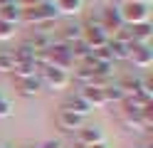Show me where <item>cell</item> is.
<instances>
[{"instance_id":"f546056e","label":"cell","mask_w":153,"mask_h":148,"mask_svg":"<svg viewBox=\"0 0 153 148\" xmlns=\"http://www.w3.org/2000/svg\"><path fill=\"white\" fill-rule=\"evenodd\" d=\"M0 148H3V146H0Z\"/></svg>"},{"instance_id":"d6986e66","label":"cell","mask_w":153,"mask_h":148,"mask_svg":"<svg viewBox=\"0 0 153 148\" xmlns=\"http://www.w3.org/2000/svg\"><path fill=\"white\" fill-rule=\"evenodd\" d=\"M119 86L123 89V94H126V96H133V94L143 91V79L141 77H123L121 82H119Z\"/></svg>"},{"instance_id":"ffe728a7","label":"cell","mask_w":153,"mask_h":148,"mask_svg":"<svg viewBox=\"0 0 153 148\" xmlns=\"http://www.w3.org/2000/svg\"><path fill=\"white\" fill-rule=\"evenodd\" d=\"M74 79L84 84H91L94 79V64H74Z\"/></svg>"},{"instance_id":"9a60e30c","label":"cell","mask_w":153,"mask_h":148,"mask_svg":"<svg viewBox=\"0 0 153 148\" xmlns=\"http://www.w3.org/2000/svg\"><path fill=\"white\" fill-rule=\"evenodd\" d=\"M0 22H7V25H20V7L15 3L10 5H0Z\"/></svg>"},{"instance_id":"7a4b0ae2","label":"cell","mask_w":153,"mask_h":148,"mask_svg":"<svg viewBox=\"0 0 153 148\" xmlns=\"http://www.w3.org/2000/svg\"><path fill=\"white\" fill-rule=\"evenodd\" d=\"M37 74H40L42 89H50V91H64V89H69V84H72V74L64 72V69L42 67Z\"/></svg>"},{"instance_id":"603a6c76","label":"cell","mask_w":153,"mask_h":148,"mask_svg":"<svg viewBox=\"0 0 153 148\" xmlns=\"http://www.w3.org/2000/svg\"><path fill=\"white\" fill-rule=\"evenodd\" d=\"M7 116H13V104H10V99L0 91V118H7Z\"/></svg>"},{"instance_id":"ac0fdd59","label":"cell","mask_w":153,"mask_h":148,"mask_svg":"<svg viewBox=\"0 0 153 148\" xmlns=\"http://www.w3.org/2000/svg\"><path fill=\"white\" fill-rule=\"evenodd\" d=\"M106 47L111 49V57H114V62H121V59H128L131 45H126V42H119V39H114V37H111Z\"/></svg>"},{"instance_id":"2e32d148","label":"cell","mask_w":153,"mask_h":148,"mask_svg":"<svg viewBox=\"0 0 153 148\" xmlns=\"http://www.w3.org/2000/svg\"><path fill=\"white\" fill-rule=\"evenodd\" d=\"M37 72H40L37 62H15V67H13L15 79H27V77H35Z\"/></svg>"},{"instance_id":"44dd1931","label":"cell","mask_w":153,"mask_h":148,"mask_svg":"<svg viewBox=\"0 0 153 148\" xmlns=\"http://www.w3.org/2000/svg\"><path fill=\"white\" fill-rule=\"evenodd\" d=\"M91 57H94V62H97V64H116V62H114V57H111V49H109V47L94 49Z\"/></svg>"},{"instance_id":"9c48e42d","label":"cell","mask_w":153,"mask_h":148,"mask_svg":"<svg viewBox=\"0 0 153 148\" xmlns=\"http://www.w3.org/2000/svg\"><path fill=\"white\" fill-rule=\"evenodd\" d=\"M79 96H82L91 109H104V106H106V101H104V91H101L99 86H94V84H84L82 91H79Z\"/></svg>"},{"instance_id":"8992f818","label":"cell","mask_w":153,"mask_h":148,"mask_svg":"<svg viewBox=\"0 0 153 148\" xmlns=\"http://www.w3.org/2000/svg\"><path fill=\"white\" fill-rule=\"evenodd\" d=\"M97 143H104V128L101 126H82L76 131V146L82 148H89V146H97Z\"/></svg>"},{"instance_id":"7c38bea8","label":"cell","mask_w":153,"mask_h":148,"mask_svg":"<svg viewBox=\"0 0 153 148\" xmlns=\"http://www.w3.org/2000/svg\"><path fill=\"white\" fill-rule=\"evenodd\" d=\"M128 27H131V39H133V45H151V37H153V27H151V22L128 25Z\"/></svg>"},{"instance_id":"ba28073f","label":"cell","mask_w":153,"mask_h":148,"mask_svg":"<svg viewBox=\"0 0 153 148\" xmlns=\"http://www.w3.org/2000/svg\"><path fill=\"white\" fill-rule=\"evenodd\" d=\"M57 126H59L62 131H67V133H76L84 126V116L72 114V111H67V109H59V114H57Z\"/></svg>"},{"instance_id":"cb8c5ba5","label":"cell","mask_w":153,"mask_h":148,"mask_svg":"<svg viewBox=\"0 0 153 148\" xmlns=\"http://www.w3.org/2000/svg\"><path fill=\"white\" fill-rule=\"evenodd\" d=\"M13 37H15V25L0 22V42H5V39H13Z\"/></svg>"},{"instance_id":"4fadbf2b","label":"cell","mask_w":153,"mask_h":148,"mask_svg":"<svg viewBox=\"0 0 153 148\" xmlns=\"http://www.w3.org/2000/svg\"><path fill=\"white\" fill-rule=\"evenodd\" d=\"M54 7H57V13L59 15H79L82 10H84V0H54Z\"/></svg>"},{"instance_id":"f1b7e54d","label":"cell","mask_w":153,"mask_h":148,"mask_svg":"<svg viewBox=\"0 0 153 148\" xmlns=\"http://www.w3.org/2000/svg\"><path fill=\"white\" fill-rule=\"evenodd\" d=\"M136 148H148V146H136Z\"/></svg>"},{"instance_id":"5bb4252c","label":"cell","mask_w":153,"mask_h":148,"mask_svg":"<svg viewBox=\"0 0 153 148\" xmlns=\"http://www.w3.org/2000/svg\"><path fill=\"white\" fill-rule=\"evenodd\" d=\"M82 39V25H64L59 30V42L67 45V47H72L74 42H79Z\"/></svg>"},{"instance_id":"83f0119b","label":"cell","mask_w":153,"mask_h":148,"mask_svg":"<svg viewBox=\"0 0 153 148\" xmlns=\"http://www.w3.org/2000/svg\"><path fill=\"white\" fill-rule=\"evenodd\" d=\"M89 148H106V143H97V146H89Z\"/></svg>"},{"instance_id":"52a82bcc","label":"cell","mask_w":153,"mask_h":148,"mask_svg":"<svg viewBox=\"0 0 153 148\" xmlns=\"http://www.w3.org/2000/svg\"><path fill=\"white\" fill-rule=\"evenodd\" d=\"M128 59L133 62V67L148 69V67L153 64V49H151V45H131Z\"/></svg>"},{"instance_id":"7402d4cb","label":"cell","mask_w":153,"mask_h":148,"mask_svg":"<svg viewBox=\"0 0 153 148\" xmlns=\"http://www.w3.org/2000/svg\"><path fill=\"white\" fill-rule=\"evenodd\" d=\"M13 67H15V59L10 52H0V74H13Z\"/></svg>"},{"instance_id":"4316f807","label":"cell","mask_w":153,"mask_h":148,"mask_svg":"<svg viewBox=\"0 0 153 148\" xmlns=\"http://www.w3.org/2000/svg\"><path fill=\"white\" fill-rule=\"evenodd\" d=\"M123 3H133V0H123ZM136 3H148L151 5V0H136Z\"/></svg>"},{"instance_id":"8fae6325","label":"cell","mask_w":153,"mask_h":148,"mask_svg":"<svg viewBox=\"0 0 153 148\" xmlns=\"http://www.w3.org/2000/svg\"><path fill=\"white\" fill-rule=\"evenodd\" d=\"M62 109H67V111H72V114H79V116H87V114H91V111H94V109H91L87 101H84L79 94H69V96L64 99Z\"/></svg>"},{"instance_id":"3957f363","label":"cell","mask_w":153,"mask_h":148,"mask_svg":"<svg viewBox=\"0 0 153 148\" xmlns=\"http://www.w3.org/2000/svg\"><path fill=\"white\" fill-rule=\"evenodd\" d=\"M123 25H141V22H151V5L148 3H123L119 7Z\"/></svg>"},{"instance_id":"484cf974","label":"cell","mask_w":153,"mask_h":148,"mask_svg":"<svg viewBox=\"0 0 153 148\" xmlns=\"http://www.w3.org/2000/svg\"><path fill=\"white\" fill-rule=\"evenodd\" d=\"M35 148H62L59 141H42L40 146H35Z\"/></svg>"},{"instance_id":"6da1fadb","label":"cell","mask_w":153,"mask_h":148,"mask_svg":"<svg viewBox=\"0 0 153 148\" xmlns=\"http://www.w3.org/2000/svg\"><path fill=\"white\" fill-rule=\"evenodd\" d=\"M59 17L54 7V0H42L40 5L35 7H27V10H20V22L25 25H42V22H54V20Z\"/></svg>"},{"instance_id":"277c9868","label":"cell","mask_w":153,"mask_h":148,"mask_svg":"<svg viewBox=\"0 0 153 148\" xmlns=\"http://www.w3.org/2000/svg\"><path fill=\"white\" fill-rule=\"evenodd\" d=\"M109 39H111V37L99 27L97 20H89L87 25H82V42L87 45L91 52H94V49H99V47H106Z\"/></svg>"},{"instance_id":"d4e9b609","label":"cell","mask_w":153,"mask_h":148,"mask_svg":"<svg viewBox=\"0 0 153 148\" xmlns=\"http://www.w3.org/2000/svg\"><path fill=\"white\" fill-rule=\"evenodd\" d=\"M42 0H15V5L20 7V10H27V7H35V5H40Z\"/></svg>"},{"instance_id":"e0dca14e","label":"cell","mask_w":153,"mask_h":148,"mask_svg":"<svg viewBox=\"0 0 153 148\" xmlns=\"http://www.w3.org/2000/svg\"><path fill=\"white\" fill-rule=\"evenodd\" d=\"M101 91H104V101H106V104H121L123 101V99H126V94H123V89L119 86V84H106V86H104L101 89Z\"/></svg>"},{"instance_id":"30bf717a","label":"cell","mask_w":153,"mask_h":148,"mask_svg":"<svg viewBox=\"0 0 153 148\" xmlns=\"http://www.w3.org/2000/svg\"><path fill=\"white\" fill-rule=\"evenodd\" d=\"M15 89L20 91L22 96H37L42 91V82H40V74L35 77H27V79H15Z\"/></svg>"},{"instance_id":"5b68a950","label":"cell","mask_w":153,"mask_h":148,"mask_svg":"<svg viewBox=\"0 0 153 148\" xmlns=\"http://www.w3.org/2000/svg\"><path fill=\"white\" fill-rule=\"evenodd\" d=\"M97 22H99V27H101L109 37L116 32V30L123 27V20H121V13H119V7H116V5H104V7H101V15H99Z\"/></svg>"}]
</instances>
